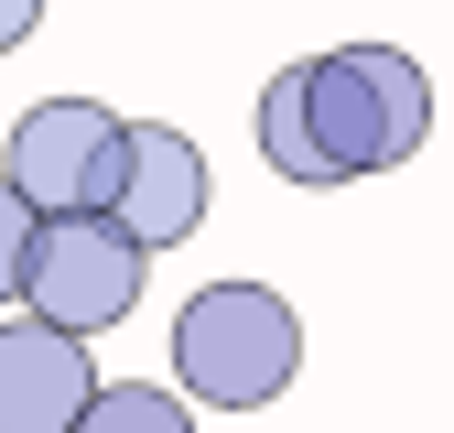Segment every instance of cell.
Returning a JSON list of instances; mask_svg holds the SVG:
<instances>
[{
    "mask_svg": "<svg viewBox=\"0 0 454 433\" xmlns=\"http://www.w3.org/2000/svg\"><path fill=\"white\" fill-rule=\"evenodd\" d=\"M174 379L206 412H270L303 379V314L270 282H206L174 314Z\"/></svg>",
    "mask_w": 454,
    "mask_h": 433,
    "instance_id": "obj_1",
    "label": "cell"
},
{
    "mask_svg": "<svg viewBox=\"0 0 454 433\" xmlns=\"http://www.w3.org/2000/svg\"><path fill=\"white\" fill-rule=\"evenodd\" d=\"M303 87H314V141L347 185L389 174L433 141V76L411 66L401 43H335V54H303Z\"/></svg>",
    "mask_w": 454,
    "mask_h": 433,
    "instance_id": "obj_2",
    "label": "cell"
},
{
    "mask_svg": "<svg viewBox=\"0 0 454 433\" xmlns=\"http://www.w3.org/2000/svg\"><path fill=\"white\" fill-rule=\"evenodd\" d=\"M152 282V249H130L120 216H43V239H33V271H22V303L33 325H54V336H108V325H130Z\"/></svg>",
    "mask_w": 454,
    "mask_h": 433,
    "instance_id": "obj_3",
    "label": "cell"
},
{
    "mask_svg": "<svg viewBox=\"0 0 454 433\" xmlns=\"http://www.w3.org/2000/svg\"><path fill=\"white\" fill-rule=\"evenodd\" d=\"M120 152H130V120L98 98H43L12 120V152H0V174L22 185L33 216H108L120 195Z\"/></svg>",
    "mask_w": 454,
    "mask_h": 433,
    "instance_id": "obj_4",
    "label": "cell"
},
{
    "mask_svg": "<svg viewBox=\"0 0 454 433\" xmlns=\"http://www.w3.org/2000/svg\"><path fill=\"white\" fill-rule=\"evenodd\" d=\"M206 152L174 130V120H130V152H120V195H108V216L130 228V249H184L206 228Z\"/></svg>",
    "mask_w": 454,
    "mask_h": 433,
    "instance_id": "obj_5",
    "label": "cell"
},
{
    "mask_svg": "<svg viewBox=\"0 0 454 433\" xmlns=\"http://www.w3.org/2000/svg\"><path fill=\"white\" fill-rule=\"evenodd\" d=\"M98 390L108 379H98V358L76 336H54L33 314L0 325V433H76L98 412Z\"/></svg>",
    "mask_w": 454,
    "mask_h": 433,
    "instance_id": "obj_6",
    "label": "cell"
},
{
    "mask_svg": "<svg viewBox=\"0 0 454 433\" xmlns=\"http://www.w3.org/2000/svg\"><path fill=\"white\" fill-rule=\"evenodd\" d=\"M260 162H270L281 185H303V195H335V185H347L325 162V141H314V87H303V66H281L260 87Z\"/></svg>",
    "mask_w": 454,
    "mask_h": 433,
    "instance_id": "obj_7",
    "label": "cell"
},
{
    "mask_svg": "<svg viewBox=\"0 0 454 433\" xmlns=\"http://www.w3.org/2000/svg\"><path fill=\"white\" fill-rule=\"evenodd\" d=\"M76 433H195V412H184L174 390H152V379H108L98 412H87Z\"/></svg>",
    "mask_w": 454,
    "mask_h": 433,
    "instance_id": "obj_8",
    "label": "cell"
},
{
    "mask_svg": "<svg viewBox=\"0 0 454 433\" xmlns=\"http://www.w3.org/2000/svg\"><path fill=\"white\" fill-rule=\"evenodd\" d=\"M33 239H43V216L22 206V185L0 174V303L22 293V271H33Z\"/></svg>",
    "mask_w": 454,
    "mask_h": 433,
    "instance_id": "obj_9",
    "label": "cell"
},
{
    "mask_svg": "<svg viewBox=\"0 0 454 433\" xmlns=\"http://www.w3.org/2000/svg\"><path fill=\"white\" fill-rule=\"evenodd\" d=\"M33 22H43V0H0V54H12V43H22Z\"/></svg>",
    "mask_w": 454,
    "mask_h": 433,
    "instance_id": "obj_10",
    "label": "cell"
}]
</instances>
